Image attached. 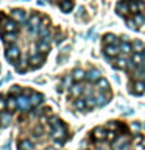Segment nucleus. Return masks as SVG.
<instances>
[{
  "label": "nucleus",
  "mask_w": 145,
  "mask_h": 150,
  "mask_svg": "<svg viewBox=\"0 0 145 150\" xmlns=\"http://www.w3.org/2000/svg\"><path fill=\"white\" fill-rule=\"evenodd\" d=\"M39 27H41V16L39 14H31L27 22V30L33 33V35H37L39 33Z\"/></svg>",
  "instance_id": "obj_1"
},
{
  "label": "nucleus",
  "mask_w": 145,
  "mask_h": 150,
  "mask_svg": "<svg viewBox=\"0 0 145 150\" xmlns=\"http://www.w3.org/2000/svg\"><path fill=\"white\" fill-rule=\"evenodd\" d=\"M5 56H6V59L11 64H16L17 59H19V56H20V50H19V47L16 44L8 45L6 47V52H5Z\"/></svg>",
  "instance_id": "obj_2"
},
{
  "label": "nucleus",
  "mask_w": 145,
  "mask_h": 150,
  "mask_svg": "<svg viewBox=\"0 0 145 150\" xmlns=\"http://www.w3.org/2000/svg\"><path fill=\"white\" fill-rule=\"evenodd\" d=\"M130 145V136L126 134H120L117 136L115 141H112V149L114 150H128Z\"/></svg>",
  "instance_id": "obj_3"
},
{
  "label": "nucleus",
  "mask_w": 145,
  "mask_h": 150,
  "mask_svg": "<svg viewBox=\"0 0 145 150\" xmlns=\"http://www.w3.org/2000/svg\"><path fill=\"white\" fill-rule=\"evenodd\" d=\"M0 27H2V31H6V33H17L19 31V22H16L13 17L11 19L6 17Z\"/></svg>",
  "instance_id": "obj_4"
},
{
  "label": "nucleus",
  "mask_w": 145,
  "mask_h": 150,
  "mask_svg": "<svg viewBox=\"0 0 145 150\" xmlns=\"http://www.w3.org/2000/svg\"><path fill=\"white\" fill-rule=\"evenodd\" d=\"M16 102H17V110H20V111H27L28 108H31L30 97H27L25 94H19L16 97Z\"/></svg>",
  "instance_id": "obj_5"
},
{
  "label": "nucleus",
  "mask_w": 145,
  "mask_h": 150,
  "mask_svg": "<svg viewBox=\"0 0 145 150\" xmlns=\"http://www.w3.org/2000/svg\"><path fill=\"white\" fill-rule=\"evenodd\" d=\"M11 17L16 22H19V23H27L28 19H30V17H28V13L23 11V9H13V11H11Z\"/></svg>",
  "instance_id": "obj_6"
},
{
  "label": "nucleus",
  "mask_w": 145,
  "mask_h": 150,
  "mask_svg": "<svg viewBox=\"0 0 145 150\" xmlns=\"http://www.w3.org/2000/svg\"><path fill=\"white\" fill-rule=\"evenodd\" d=\"M44 59H45V55L44 53H39V52H31V56H30L31 67H39V66H42Z\"/></svg>",
  "instance_id": "obj_7"
},
{
  "label": "nucleus",
  "mask_w": 145,
  "mask_h": 150,
  "mask_svg": "<svg viewBox=\"0 0 145 150\" xmlns=\"http://www.w3.org/2000/svg\"><path fill=\"white\" fill-rule=\"evenodd\" d=\"M128 6H130V13L131 14H137L139 11H142V9L145 8V5H144L142 0H130Z\"/></svg>",
  "instance_id": "obj_8"
},
{
  "label": "nucleus",
  "mask_w": 145,
  "mask_h": 150,
  "mask_svg": "<svg viewBox=\"0 0 145 150\" xmlns=\"http://www.w3.org/2000/svg\"><path fill=\"white\" fill-rule=\"evenodd\" d=\"M131 92L136 94V96H142L145 94V81L144 80H136L131 86Z\"/></svg>",
  "instance_id": "obj_9"
},
{
  "label": "nucleus",
  "mask_w": 145,
  "mask_h": 150,
  "mask_svg": "<svg viewBox=\"0 0 145 150\" xmlns=\"http://www.w3.org/2000/svg\"><path fill=\"white\" fill-rule=\"evenodd\" d=\"M105 55L106 58H117L120 55V47L119 45H105Z\"/></svg>",
  "instance_id": "obj_10"
},
{
  "label": "nucleus",
  "mask_w": 145,
  "mask_h": 150,
  "mask_svg": "<svg viewBox=\"0 0 145 150\" xmlns=\"http://www.w3.org/2000/svg\"><path fill=\"white\" fill-rule=\"evenodd\" d=\"M128 64H130V61L125 58V55H119V56L115 58V63L112 64V67H114V69L126 70V69H128Z\"/></svg>",
  "instance_id": "obj_11"
},
{
  "label": "nucleus",
  "mask_w": 145,
  "mask_h": 150,
  "mask_svg": "<svg viewBox=\"0 0 145 150\" xmlns=\"http://www.w3.org/2000/svg\"><path fill=\"white\" fill-rule=\"evenodd\" d=\"M0 35H2V39L3 42L8 45H13V44H16V41H17V33H6V31H0Z\"/></svg>",
  "instance_id": "obj_12"
},
{
  "label": "nucleus",
  "mask_w": 145,
  "mask_h": 150,
  "mask_svg": "<svg viewBox=\"0 0 145 150\" xmlns=\"http://www.w3.org/2000/svg\"><path fill=\"white\" fill-rule=\"evenodd\" d=\"M106 134H108V131L103 128V127H97V128H94V131H92V138L95 141L106 139Z\"/></svg>",
  "instance_id": "obj_13"
},
{
  "label": "nucleus",
  "mask_w": 145,
  "mask_h": 150,
  "mask_svg": "<svg viewBox=\"0 0 145 150\" xmlns=\"http://www.w3.org/2000/svg\"><path fill=\"white\" fill-rule=\"evenodd\" d=\"M69 89H70V96L75 97V98H78L80 96H81V94H84V86H83V84H80V83L72 84V86H70Z\"/></svg>",
  "instance_id": "obj_14"
},
{
  "label": "nucleus",
  "mask_w": 145,
  "mask_h": 150,
  "mask_svg": "<svg viewBox=\"0 0 145 150\" xmlns=\"http://www.w3.org/2000/svg\"><path fill=\"white\" fill-rule=\"evenodd\" d=\"M36 49H37V52H39V53H44V55H47V53L50 52V41L41 39L39 42H37Z\"/></svg>",
  "instance_id": "obj_15"
},
{
  "label": "nucleus",
  "mask_w": 145,
  "mask_h": 150,
  "mask_svg": "<svg viewBox=\"0 0 145 150\" xmlns=\"http://www.w3.org/2000/svg\"><path fill=\"white\" fill-rule=\"evenodd\" d=\"M100 78H101V74H100V70H98V69H92V70H89V72L86 74V80L89 83L98 81Z\"/></svg>",
  "instance_id": "obj_16"
},
{
  "label": "nucleus",
  "mask_w": 145,
  "mask_h": 150,
  "mask_svg": "<svg viewBox=\"0 0 145 150\" xmlns=\"http://www.w3.org/2000/svg\"><path fill=\"white\" fill-rule=\"evenodd\" d=\"M103 39H105V44L106 45H119L120 44V39L115 35H112V33L105 35V36H103Z\"/></svg>",
  "instance_id": "obj_17"
},
{
  "label": "nucleus",
  "mask_w": 145,
  "mask_h": 150,
  "mask_svg": "<svg viewBox=\"0 0 145 150\" xmlns=\"http://www.w3.org/2000/svg\"><path fill=\"white\" fill-rule=\"evenodd\" d=\"M115 11L120 14V16H126L130 13V6H128V2H119L115 5Z\"/></svg>",
  "instance_id": "obj_18"
},
{
  "label": "nucleus",
  "mask_w": 145,
  "mask_h": 150,
  "mask_svg": "<svg viewBox=\"0 0 145 150\" xmlns=\"http://www.w3.org/2000/svg\"><path fill=\"white\" fill-rule=\"evenodd\" d=\"M42 100H44V97H42V94L39 92H31V97H30V103H31V106L34 108V106H39Z\"/></svg>",
  "instance_id": "obj_19"
},
{
  "label": "nucleus",
  "mask_w": 145,
  "mask_h": 150,
  "mask_svg": "<svg viewBox=\"0 0 145 150\" xmlns=\"http://www.w3.org/2000/svg\"><path fill=\"white\" fill-rule=\"evenodd\" d=\"M97 89L100 92L105 91L106 94H109V83H108V80L106 78H100V80H98V81H97Z\"/></svg>",
  "instance_id": "obj_20"
},
{
  "label": "nucleus",
  "mask_w": 145,
  "mask_h": 150,
  "mask_svg": "<svg viewBox=\"0 0 145 150\" xmlns=\"http://www.w3.org/2000/svg\"><path fill=\"white\" fill-rule=\"evenodd\" d=\"M59 8H61L63 13H69V11L73 9V2L72 0H63V2L59 3Z\"/></svg>",
  "instance_id": "obj_21"
},
{
  "label": "nucleus",
  "mask_w": 145,
  "mask_h": 150,
  "mask_svg": "<svg viewBox=\"0 0 145 150\" xmlns=\"http://www.w3.org/2000/svg\"><path fill=\"white\" fill-rule=\"evenodd\" d=\"M95 98H97V106H105V105H108V102H109V94H108V96H103V92H98Z\"/></svg>",
  "instance_id": "obj_22"
},
{
  "label": "nucleus",
  "mask_w": 145,
  "mask_h": 150,
  "mask_svg": "<svg viewBox=\"0 0 145 150\" xmlns=\"http://www.w3.org/2000/svg\"><path fill=\"white\" fill-rule=\"evenodd\" d=\"M131 61H133V63H136L137 66H140V64H144V63H145V56H144L142 52H134V53H133V58H131Z\"/></svg>",
  "instance_id": "obj_23"
},
{
  "label": "nucleus",
  "mask_w": 145,
  "mask_h": 150,
  "mask_svg": "<svg viewBox=\"0 0 145 150\" xmlns=\"http://www.w3.org/2000/svg\"><path fill=\"white\" fill-rule=\"evenodd\" d=\"M119 47H120V53L122 55H128V53H131V50H133V45H131L130 42H126V41H122Z\"/></svg>",
  "instance_id": "obj_24"
},
{
  "label": "nucleus",
  "mask_w": 145,
  "mask_h": 150,
  "mask_svg": "<svg viewBox=\"0 0 145 150\" xmlns=\"http://www.w3.org/2000/svg\"><path fill=\"white\" fill-rule=\"evenodd\" d=\"M11 122V114L9 112H0V127H8Z\"/></svg>",
  "instance_id": "obj_25"
},
{
  "label": "nucleus",
  "mask_w": 145,
  "mask_h": 150,
  "mask_svg": "<svg viewBox=\"0 0 145 150\" xmlns=\"http://www.w3.org/2000/svg\"><path fill=\"white\" fill-rule=\"evenodd\" d=\"M33 149H34V145H33V142L28 139H22L20 142H19V150H33Z\"/></svg>",
  "instance_id": "obj_26"
},
{
  "label": "nucleus",
  "mask_w": 145,
  "mask_h": 150,
  "mask_svg": "<svg viewBox=\"0 0 145 150\" xmlns=\"http://www.w3.org/2000/svg\"><path fill=\"white\" fill-rule=\"evenodd\" d=\"M72 77H73L75 81H81V80L86 78V74H84L81 69H75V70H73V74H72Z\"/></svg>",
  "instance_id": "obj_27"
},
{
  "label": "nucleus",
  "mask_w": 145,
  "mask_h": 150,
  "mask_svg": "<svg viewBox=\"0 0 145 150\" xmlns=\"http://www.w3.org/2000/svg\"><path fill=\"white\" fill-rule=\"evenodd\" d=\"M73 106L77 108L78 111H83V110H86V108H87V105H86V100H83V98H80V97H78L75 102H73Z\"/></svg>",
  "instance_id": "obj_28"
},
{
  "label": "nucleus",
  "mask_w": 145,
  "mask_h": 150,
  "mask_svg": "<svg viewBox=\"0 0 145 150\" xmlns=\"http://www.w3.org/2000/svg\"><path fill=\"white\" fill-rule=\"evenodd\" d=\"M27 69H28V64H27L25 59H20V61H17V63H16V70H17V72H25Z\"/></svg>",
  "instance_id": "obj_29"
},
{
  "label": "nucleus",
  "mask_w": 145,
  "mask_h": 150,
  "mask_svg": "<svg viewBox=\"0 0 145 150\" xmlns=\"http://www.w3.org/2000/svg\"><path fill=\"white\" fill-rule=\"evenodd\" d=\"M86 105H87V108H95L97 106V98L95 97H92V94L91 96H86Z\"/></svg>",
  "instance_id": "obj_30"
},
{
  "label": "nucleus",
  "mask_w": 145,
  "mask_h": 150,
  "mask_svg": "<svg viewBox=\"0 0 145 150\" xmlns=\"http://www.w3.org/2000/svg\"><path fill=\"white\" fill-rule=\"evenodd\" d=\"M131 45H133V50L134 52H144V49H145V45H144L142 41H134Z\"/></svg>",
  "instance_id": "obj_31"
},
{
  "label": "nucleus",
  "mask_w": 145,
  "mask_h": 150,
  "mask_svg": "<svg viewBox=\"0 0 145 150\" xmlns=\"http://www.w3.org/2000/svg\"><path fill=\"white\" fill-rule=\"evenodd\" d=\"M133 21H134V23L136 25H144L145 23V17L142 16V14H134V17H133Z\"/></svg>",
  "instance_id": "obj_32"
},
{
  "label": "nucleus",
  "mask_w": 145,
  "mask_h": 150,
  "mask_svg": "<svg viewBox=\"0 0 145 150\" xmlns=\"http://www.w3.org/2000/svg\"><path fill=\"white\" fill-rule=\"evenodd\" d=\"M6 106L9 108V110H17V102H16V98L14 97H9L8 100H6Z\"/></svg>",
  "instance_id": "obj_33"
},
{
  "label": "nucleus",
  "mask_w": 145,
  "mask_h": 150,
  "mask_svg": "<svg viewBox=\"0 0 145 150\" xmlns=\"http://www.w3.org/2000/svg\"><path fill=\"white\" fill-rule=\"evenodd\" d=\"M106 139L108 141H115L117 139V131H108V134H106Z\"/></svg>",
  "instance_id": "obj_34"
},
{
  "label": "nucleus",
  "mask_w": 145,
  "mask_h": 150,
  "mask_svg": "<svg viewBox=\"0 0 145 150\" xmlns=\"http://www.w3.org/2000/svg\"><path fill=\"white\" fill-rule=\"evenodd\" d=\"M126 25H128V27L131 28V30H137V25L134 23L133 19H126Z\"/></svg>",
  "instance_id": "obj_35"
},
{
  "label": "nucleus",
  "mask_w": 145,
  "mask_h": 150,
  "mask_svg": "<svg viewBox=\"0 0 145 150\" xmlns=\"http://www.w3.org/2000/svg\"><path fill=\"white\" fill-rule=\"evenodd\" d=\"M5 108H8L6 106V100H5V97H0V112H3Z\"/></svg>",
  "instance_id": "obj_36"
},
{
  "label": "nucleus",
  "mask_w": 145,
  "mask_h": 150,
  "mask_svg": "<svg viewBox=\"0 0 145 150\" xmlns=\"http://www.w3.org/2000/svg\"><path fill=\"white\" fill-rule=\"evenodd\" d=\"M9 94H20V86H17V84H16V86H13Z\"/></svg>",
  "instance_id": "obj_37"
},
{
  "label": "nucleus",
  "mask_w": 145,
  "mask_h": 150,
  "mask_svg": "<svg viewBox=\"0 0 145 150\" xmlns=\"http://www.w3.org/2000/svg\"><path fill=\"white\" fill-rule=\"evenodd\" d=\"M134 142H136V144L142 142V134H136V136H134Z\"/></svg>",
  "instance_id": "obj_38"
},
{
  "label": "nucleus",
  "mask_w": 145,
  "mask_h": 150,
  "mask_svg": "<svg viewBox=\"0 0 145 150\" xmlns=\"http://www.w3.org/2000/svg\"><path fill=\"white\" fill-rule=\"evenodd\" d=\"M131 125H133V130H134V131H139V130H140V125L136 124V122H134V124H131Z\"/></svg>",
  "instance_id": "obj_39"
},
{
  "label": "nucleus",
  "mask_w": 145,
  "mask_h": 150,
  "mask_svg": "<svg viewBox=\"0 0 145 150\" xmlns=\"http://www.w3.org/2000/svg\"><path fill=\"white\" fill-rule=\"evenodd\" d=\"M3 150H11V142H6L3 145Z\"/></svg>",
  "instance_id": "obj_40"
},
{
  "label": "nucleus",
  "mask_w": 145,
  "mask_h": 150,
  "mask_svg": "<svg viewBox=\"0 0 145 150\" xmlns=\"http://www.w3.org/2000/svg\"><path fill=\"white\" fill-rule=\"evenodd\" d=\"M47 150H56V149H53V147H51V149H47Z\"/></svg>",
  "instance_id": "obj_41"
},
{
  "label": "nucleus",
  "mask_w": 145,
  "mask_h": 150,
  "mask_svg": "<svg viewBox=\"0 0 145 150\" xmlns=\"http://www.w3.org/2000/svg\"><path fill=\"white\" fill-rule=\"evenodd\" d=\"M142 53H144V56H145V49H144V52H142Z\"/></svg>",
  "instance_id": "obj_42"
},
{
  "label": "nucleus",
  "mask_w": 145,
  "mask_h": 150,
  "mask_svg": "<svg viewBox=\"0 0 145 150\" xmlns=\"http://www.w3.org/2000/svg\"><path fill=\"white\" fill-rule=\"evenodd\" d=\"M97 150H100V149H97Z\"/></svg>",
  "instance_id": "obj_43"
}]
</instances>
